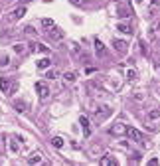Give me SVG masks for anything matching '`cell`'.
<instances>
[{
	"instance_id": "obj_1",
	"label": "cell",
	"mask_w": 160,
	"mask_h": 166,
	"mask_svg": "<svg viewBox=\"0 0 160 166\" xmlns=\"http://www.w3.org/2000/svg\"><path fill=\"white\" fill-rule=\"evenodd\" d=\"M127 137L132 138V141L138 142V144L144 142V135H142V132L138 131V128H135V127H127Z\"/></svg>"
},
{
	"instance_id": "obj_2",
	"label": "cell",
	"mask_w": 160,
	"mask_h": 166,
	"mask_svg": "<svg viewBox=\"0 0 160 166\" xmlns=\"http://www.w3.org/2000/svg\"><path fill=\"white\" fill-rule=\"evenodd\" d=\"M111 113H113V109H111L109 105H99V107H97V111H95V115H97V119H99V121H105Z\"/></svg>"
},
{
	"instance_id": "obj_3",
	"label": "cell",
	"mask_w": 160,
	"mask_h": 166,
	"mask_svg": "<svg viewBox=\"0 0 160 166\" xmlns=\"http://www.w3.org/2000/svg\"><path fill=\"white\" fill-rule=\"evenodd\" d=\"M36 87V93H38V97H42V99H46V97H50V87L44 83V81H38L34 85Z\"/></svg>"
},
{
	"instance_id": "obj_4",
	"label": "cell",
	"mask_w": 160,
	"mask_h": 166,
	"mask_svg": "<svg viewBox=\"0 0 160 166\" xmlns=\"http://www.w3.org/2000/svg\"><path fill=\"white\" fill-rule=\"evenodd\" d=\"M113 47H115V50L117 52H119V53H125L127 50H129V42H125V40H113Z\"/></svg>"
},
{
	"instance_id": "obj_5",
	"label": "cell",
	"mask_w": 160,
	"mask_h": 166,
	"mask_svg": "<svg viewBox=\"0 0 160 166\" xmlns=\"http://www.w3.org/2000/svg\"><path fill=\"white\" fill-rule=\"evenodd\" d=\"M79 125L83 127V135H85V137H91V125H89V119H87L85 115L79 117Z\"/></svg>"
},
{
	"instance_id": "obj_6",
	"label": "cell",
	"mask_w": 160,
	"mask_h": 166,
	"mask_svg": "<svg viewBox=\"0 0 160 166\" xmlns=\"http://www.w3.org/2000/svg\"><path fill=\"white\" fill-rule=\"evenodd\" d=\"M111 135H117V137H121V135H127V127L125 125H113L111 127Z\"/></svg>"
},
{
	"instance_id": "obj_7",
	"label": "cell",
	"mask_w": 160,
	"mask_h": 166,
	"mask_svg": "<svg viewBox=\"0 0 160 166\" xmlns=\"http://www.w3.org/2000/svg\"><path fill=\"white\" fill-rule=\"evenodd\" d=\"M30 47H32L34 52H42V53H47V52H50V47H47V46H44V44H38V42H32V44H30Z\"/></svg>"
},
{
	"instance_id": "obj_8",
	"label": "cell",
	"mask_w": 160,
	"mask_h": 166,
	"mask_svg": "<svg viewBox=\"0 0 160 166\" xmlns=\"http://www.w3.org/2000/svg\"><path fill=\"white\" fill-rule=\"evenodd\" d=\"M117 30L122 32V34H132V26H131V24H127V22L117 24Z\"/></svg>"
},
{
	"instance_id": "obj_9",
	"label": "cell",
	"mask_w": 160,
	"mask_h": 166,
	"mask_svg": "<svg viewBox=\"0 0 160 166\" xmlns=\"http://www.w3.org/2000/svg\"><path fill=\"white\" fill-rule=\"evenodd\" d=\"M50 38H51V40H61V38H63V32H61V30H57L56 26H53L51 32H50Z\"/></svg>"
},
{
	"instance_id": "obj_10",
	"label": "cell",
	"mask_w": 160,
	"mask_h": 166,
	"mask_svg": "<svg viewBox=\"0 0 160 166\" xmlns=\"http://www.w3.org/2000/svg\"><path fill=\"white\" fill-rule=\"evenodd\" d=\"M95 52L99 53V56H105V46L101 40H95Z\"/></svg>"
},
{
	"instance_id": "obj_11",
	"label": "cell",
	"mask_w": 160,
	"mask_h": 166,
	"mask_svg": "<svg viewBox=\"0 0 160 166\" xmlns=\"http://www.w3.org/2000/svg\"><path fill=\"white\" fill-rule=\"evenodd\" d=\"M146 119H148V121H156V119H160V111H158V109H152V111H148Z\"/></svg>"
},
{
	"instance_id": "obj_12",
	"label": "cell",
	"mask_w": 160,
	"mask_h": 166,
	"mask_svg": "<svg viewBox=\"0 0 160 166\" xmlns=\"http://www.w3.org/2000/svg\"><path fill=\"white\" fill-rule=\"evenodd\" d=\"M24 14H26V8H24V6H20L18 10H14V12H12V18H14V20H20Z\"/></svg>"
},
{
	"instance_id": "obj_13",
	"label": "cell",
	"mask_w": 160,
	"mask_h": 166,
	"mask_svg": "<svg viewBox=\"0 0 160 166\" xmlns=\"http://www.w3.org/2000/svg\"><path fill=\"white\" fill-rule=\"evenodd\" d=\"M109 164H117V160L113 158V156H103V158H101V166H109Z\"/></svg>"
},
{
	"instance_id": "obj_14",
	"label": "cell",
	"mask_w": 160,
	"mask_h": 166,
	"mask_svg": "<svg viewBox=\"0 0 160 166\" xmlns=\"http://www.w3.org/2000/svg\"><path fill=\"white\" fill-rule=\"evenodd\" d=\"M63 79L71 83V81H75V79H77V73L75 71H67V73H63Z\"/></svg>"
},
{
	"instance_id": "obj_15",
	"label": "cell",
	"mask_w": 160,
	"mask_h": 166,
	"mask_svg": "<svg viewBox=\"0 0 160 166\" xmlns=\"http://www.w3.org/2000/svg\"><path fill=\"white\" fill-rule=\"evenodd\" d=\"M51 146L61 148V146H63V138H61V137H53V138H51Z\"/></svg>"
},
{
	"instance_id": "obj_16",
	"label": "cell",
	"mask_w": 160,
	"mask_h": 166,
	"mask_svg": "<svg viewBox=\"0 0 160 166\" xmlns=\"http://www.w3.org/2000/svg\"><path fill=\"white\" fill-rule=\"evenodd\" d=\"M42 26H44L46 30H51L53 28V20L51 18H42Z\"/></svg>"
},
{
	"instance_id": "obj_17",
	"label": "cell",
	"mask_w": 160,
	"mask_h": 166,
	"mask_svg": "<svg viewBox=\"0 0 160 166\" xmlns=\"http://www.w3.org/2000/svg\"><path fill=\"white\" fill-rule=\"evenodd\" d=\"M47 67H50V57H44L38 61V69H47Z\"/></svg>"
},
{
	"instance_id": "obj_18",
	"label": "cell",
	"mask_w": 160,
	"mask_h": 166,
	"mask_svg": "<svg viewBox=\"0 0 160 166\" xmlns=\"http://www.w3.org/2000/svg\"><path fill=\"white\" fill-rule=\"evenodd\" d=\"M14 109L20 111V113H24V111H26V103H24V101H16V103H14Z\"/></svg>"
},
{
	"instance_id": "obj_19",
	"label": "cell",
	"mask_w": 160,
	"mask_h": 166,
	"mask_svg": "<svg viewBox=\"0 0 160 166\" xmlns=\"http://www.w3.org/2000/svg\"><path fill=\"white\" fill-rule=\"evenodd\" d=\"M127 79H129V81H135L136 79V69H127Z\"/></svg>"
},
{
	"instance_id": "obj_20",
	"label": "cell",
	"mask_w": 160,
	"mask_h": 166,
	"mask_svg": "<svg viewBox=\"0 0 160 166\" xmlns=\"http://www.w3.org/2000/svg\"><path fill=\"white\" fill-rule=\"evenodd\" d=\"M28 162H30V164H38V162H42V156H40V154H36V156H30Z\"/></svg>"
},
{
	"instance_id": "obj_21",
	"label": "cell",
	"mask_w": 160,
	"mask_h": 166,
	"mask_svg": "<svg viewBox=\"0 0 160 166\" xmlns=\"http://www.w3.org/2000/svg\"><path fill=\"white\" fill-rule=\"evenodd\" d=\"M24 32H26L28 36H36V30L32 28V26H26V28H24Z\"/></svg>"
},
{
	"instance_id": "obj_22",
	"label": "cell",
	"mask_w": 160,
	"mask_h": 166,
	"mask_svg": "<svg viewBox=\"0 0 160 166\" xmlns=\"http://www.w3.org/2000/svg\"><path fill=\"white\" fill-rule=\"evenodd\" d=\"M10 150H12V152H18V142H16V141H10Z\"/></svg>"
},
{
	"instance_id": "obj_23",
	"label": "cell",
	"mask_w": 160,
	"mask_h": 166,
	"mask_svg": "<svg viewBox=\"0 0 160 166\" xmlns=\"http://www.w3.org/2000/svg\"><path fill=\"white\" fill-rule=\"evenodd\" d=\"M14 52H16V53H22V52H24V46H22V44H16V46H14Z\"/></svg>"
},
{
	"instance_id": "obj_24",
	"label": "cell",
	"mask_w": 160,
	"mask_h": 166,
	"mask_svg": "<svg viewBox=\"0 0 160 166\" xmlns=\"http://www.w3.org/2000/svg\"><path fill=\"white\" fill-rule=\"evenodd\" d=\"M46 75H47V79H56L57 77V71H47Z\"/></svg>"
},
{
	"instance_id": "obj_25",
	"label": "cell",
	"mask_w": 160,
	"mask_h": 166,
	"mask_svg": "<svg viewBox=\"0 0 160 166\" xmlns=\"http://www.w3.org/2000/svg\"><path fill=\"white\" fill-rule=\"evenodd\" d=\"M152 6H160V0H152Z\"/></svg>"
},
{
	"instance_id": "obj_26",
	"label": "cell",
	"mask_w": 160,
	"mask_h": 166,
	"mask_svg": "<svg viewBox=\"0 0 160 166\" xmlns=\"http://www.w3.org/2000/svg\"><path fill=\"white\" fill-rule=\"evenodd\" d=\"M71 2H73V4H79V2H81V0H71Z\"/></svg>"
}]
</instances>
